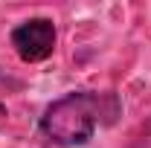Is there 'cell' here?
<instances>
[{
	"label": "cell",
	"instance_id": "6da1fadb",
	"mask_svg": "<svg viewBox=\"0 0 151 148\" xmlns=\"http://www.w3.org/2000/svg\"><path fill=\"white\" fill-rule=\"evenodd\" d=\"M119 99L116 93L99 90H73L67 96L47 105V111L38 122L44 139L61 148H76L93 139V134L105 125L119 119Z\"/></svg>",
	"mask_w": 151,
	"mask_h": 148
},
{
	"label": "cell",
	"instance_id": "7a4b0ae2",
	"mask_svg": "<svg viewBox=\"0 0 151 148\" xmlns=\"http://www.w3.org/2000/svg\"><path fill=\"white\" fill-rule=\"evenodd\" d=\"M55 23L50 18H29L12 29V47L20 61L38 64L47 61L55 50Z\"/></svg>",
	"mask_w": 151,
	"mask_h": 148
}]
</instances>
